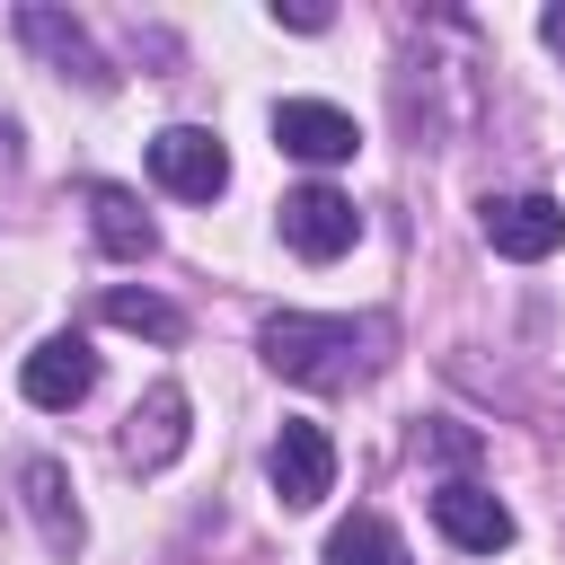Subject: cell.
I'll list each match as a JSON object with an SVG mask.
<instances>
[{
    "label": "cell",
    "instance_id": "6da1fadb",
    "mask_svg": "<svg viewBox=\"0 0 565 565\" xmlns=\"http://www.w3.org/2000/svg\"><path fill=\"white\" fill-rule=\"evenodd\" d=\"M380 327H353V318H309V309H282L256 327V353L274 380H300V388H353L380 353H371Z\"/></svg>",
    "mask_w": 565,
    "mask_h": 565
},
{
    "label": "cell",
    "instance_id": "7a4b0ae2",
    "mask_svg": "<svg viewBox=\"0 0 565 565\" xmlns=\"http://www.w3.org/2000/svg\"><path fill=\"white\" fill-rule=\"evenodd\" d=\"M150 177L177 203H212L230 185V150H221L212 124H168V132H150Z\"/></svg>",
    "mask_w": 565,
    "mask_h": 565
},
{
    "label": "cell",
    "instance_id": "3957f363",
    "mask_svg": "<svg viewBox=\"0 0 565 565\" xmlns=\"http://www.w3.org/2000/svg\"><path fill=\"white\" fill-rule=\"evenodd\" d=\"M274 230H282L291 256L327 265V256H344V247L362 238V212H353V194H335V185H291L282 212H274Z\"/></svg>",
    "mask_w": 565,
    "mask_h": 565
},
{
    "label": "cell",
    "instance_id": "277c9868",
    "mask_svg": "<svg viewBox=\"0 0 565 565\" xmlns=\"http://www.w3.org/2000/svg\"><path fill=\"white\" fill-rule=\"evenodd\" d=\"M477 230H486L494 256L539 265V256L565 247V203H556V194H486V203H477Z\"/></svg>",
    "mask_w": 565,
    "mask_h": 565
},
{
    "label": "cell",
    "instance_id": "5b68a950",
    "mask_svg": "<svg viewBox=\"0 0 565 565\" xmlns=\"http://www.w3.org/2000/svg\"><path fill=\"white\" fill-rule=\"evenodd\" d=\"M265 477H274V494L291 503V512H309V503H327L335 494V441H327V424H282L274 433V450H265Z\"/></svg>",
    "mask_w": 565,
    "mask_h": 565
},
{
    "label": "cell",
    "instance_id": "8992f818",
    "mask_svg": "<svg viewBox=\"0 0 565 565\" xmlns=\"http://www.w3.org/2000/svg\"><path fill=\"white\" fill-rule=\"evenodd\" d=\"M18 44H26V53H44L62 79H79V88H97V97L115 88L106 53L88 44V26H79V18H62V9H44V0H26V9H18Z\"/></svg>",
    "mask_w": 565,
    "mask_h": 565
},
{
    "label": "cell",
    "instance_id": "52a82bcc",
    "mask_svg": "<svg viewBox=\"0 0 565 565\" xmlns=\"http://www.w3.org/2000/svg\"><path fill=\"white\" fill-rule=\"evenodd\" d=\"M274 150H291V159H309V168H344V159L362 150V132H353V115L327 106V97H282V106H274Z\"/></svg>",
    "mask_w": 565,
    "mask_h": 565
},
{
    "label": "cell",
    "instance_id": "ba28073f",
    "mask_svg": "<svg viewBox=\"0 0 565 565\" xmlns=\"http://www.w3.org/2000/svg\"><path fill=\"white\" fill-rule=\"evenodd\" d=\"M18 388H26V406L71 415V406L97 388V353H88V335H44V344L18 362Z\"/></svg>",
    "mask_w": 565,
    "mask_h": 565
},
{
    "label": "cell",
    "instance_id": "9c48e42d",
    "mask_svg": "<svg viewBox=\"0 0 565 565\" xmlns=\"http://www.w3.org/2000/svg\"><path fill=\"white\" fill-rule=\"evenodd\" d=\"M433 530L450 539V547H468V556H494V547H512V512L477 486V477H450L441 494H433Z\"/></svg>",
    "mask_w": 565,
    "mask_h": 565
},
{
    "label": "cell",
    "instance_id": "30bf717a",
    "mask_svg": "<svg viewBox=\"0 0 565 565\" xmlns=\"http://www.w3.org/2000/svg\"><path fill=\"white\" fill-rule=\"evenodd\" d=\"M185 415H194V406H185V388H177V380H159V388L132 406V424H124V459H132L141 477H159V468L185 450Z\"/></svg>",
    "mask_w": 565,
    "mask_h": 565
},
{
    "label": "cell",
    "instance_id": "8fae6325",
    "mask_svg": "<svg viewBox=\"0 0 565 565\" xmlns=\"http://www.w3.org/2000/svg\"><path fill=\"white\" fill-rule=\"evenodd\" d=\"M18 503H26V521L44 530V547H53V556H71V547L88 539V521H79V503H71V468H62V459H26V468H18Z\"/></svg>",
    "mask_w": 565,
    "mask_h": 565
},
{
    "label": "cell",
    "instance_id": "7c38bea8",
    "mask_svg": "<svg viewBox=\"0 0 565 565\" xmlns=\"http://www.w3.org/2000/svg\"><path fill=\"white\" fill-rule=\"evenodd\" d=\"M88 230H97V247H106L115 265H141V256L159 247V221L141 212L132 185H88Z\"/></svg>",
    "mask_w": 565,
    "mask_h": 565
},
{
    "label": "cell",
    "instance_id": "4fadbf2b",
    "mask_svg": "<svg viewBox=\"0 0 565 565\" xmlns=\"http://www.w3.org/2000/svg\"><path fill=\"white\" fill-rule=\"evenodd\" d=\"M327 565H415V556H406V539L380 512H353V521L327 530Z\"/></svg>",
    "mask_w": 565,
    "mask_h": 565
},
{
    "label": "cell",
    "instance_id": "5bb4252c",
    "mask_svg": "<svg viewBox=\"0 0 565 565\" xmlns=\"http://www.w3.org/2000/svg\"><path fill=\"white\" fill-rule=\"evenodd\" d=\"M106 327H132V335H150V344H177V335H185V318H177L159 291H106Z\"/></svg>",
    "mask_w": 565,
    "mask_h": 565
},
{
    "label": "cell",
    "instance_id": "9a60e30c",
    "mask_svg": "<svg viewBox=\"0 0 565 565\" xmlns=\"http://www.w3.org/2000/svg\"><path fill=\"white\" fill-rule=\"evenodd\" d=\"M327 18H335V9H318V0H274V26H300V35H327Z\"/></svg>",
    "mask_w": 565,
    "mask_h": 565
},
{
    "label": "cell",
    "instance_id": "2e32d148",
    "mask_svg": "<svg viewBox=\"0 0 565 565\" xmlns=\"http://www.w3.org/2000/svg\"><path fill=\"white\" fill-rule=\"evenodd\" d=\"M539 35H547V53L565 62V0H556V9H539Z\"/></svg>",
    "mask_w": 565,
    "mask_h": 565
},
{
    "label": "cell",
    "instance_id": "e0dca14e",
    "mask_svg": "<svg viewBox=\"0 0 565 565\" xmlns=\"http://www.w3.org/2000/svg\"><path fill=\"white\" fill-rule=\"evenodd\" d=\"M9 159H18V124L0 115V168H9Z\"/></svg>",
    "mask_w": 565,
    "mask_h": 565
}]
</instances>
